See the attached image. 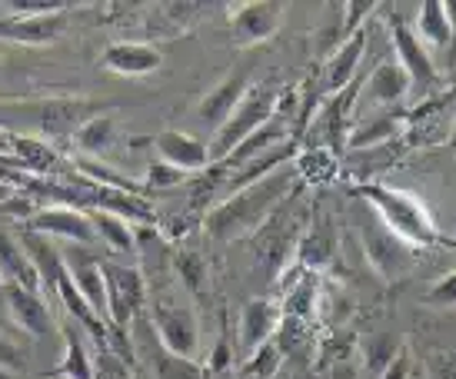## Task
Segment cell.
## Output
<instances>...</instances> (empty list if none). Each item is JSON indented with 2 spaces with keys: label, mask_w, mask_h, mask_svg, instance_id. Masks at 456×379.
Returning <instances> with one entry per match:
<instances>
[{
  "label": "cell",
  "mask_w": 456,
  "mask_h": 379,
  "mask_svg": "<svg viewBox=\"0 0 456 379\" xmlns=\"http://www.w3.org/2000/svg\"><path fill=\"white\" fill-rule=\"evenodd\" d=\"M297 187H300V173L293 170V164L280 166L273 173H266V177L227 193L224 200L210 203V210L200 216V227L216 243H233L243 240V237H254L256 230L264 227L266 220L297 193Z\"/></svg>",
  "instance_id": "obj_1"
},
{
  "label": "cell",
  "mask_w": 456,
  "mask_h": 379,
  "mask_svg": "<svg viewBox=\"0 0 456 379\" xmlns=\"http://www.w3.org/2000/svg\"><path fill=\"white\" fill-rule=\"evenodd\" d=\"M356 197L363 200V206L390 230L393 237L410 243L413 250L436 243L433 214L427 210V203L419 200L417 193L387 187V183H363V187H356Z\"/></svg>",
  "instance_id": "obj_2"
},
{
  "label": "cell",
  "mask_w": 456,
  "mask_h": 379,
  "mask_svg": "<svg viewBox=\"0 0 456 379\" xmlns=\"http://www.w3.org/2000/svg\"><path fill=\"white\" fill-rule=\"evenodd\" d=\"M280 107V84L277 80H256L247 87V93L240 97V103L230 110V117L216 126L210 140H207V157H210V166L227 160L230 153L240 147L247 137H254L264 124L273 120Z\"/></svg>",
  "instance_id": "obj_3"
},
{
  "label": "cell",
  "mask_w": 456,
  "mask_h": 379,
  "mask_svg": "<svg viewBox=\"0 0 456 379\" xmlns=\"http://www.w3.org/2000/svg\"><path fill=\"white\" fill-rule=\"evenodd\" d=\"M147 310H151L153 336L160 350L177 359H193L200 350V323L193 313V300L180 286H160L147 290Z\"/></svg>",
  "instance_id": "obj_4"
},
{
  "label": "cell",
  "mask_w": 456,
  "mask_h": 379,
  "mask_svg": "<svg viewBox=\"0 0 456 379\" xmlns=\"http://www.w3.org/2000/svg\"><path fill=\"white\" fill-rule=\"evenodd\" d=\"M7 124L13 117H24V124H34L44 137H74L84 124L110 110V103L87 101V97H47L34 103H4Z\"/></svg>",
  "instance_id": "obj_5"
},
{
  "label": "cell",
  "mask_w": 456,
  "mask_h": 379,
  "mask_svg": "<svg viewBox=\"0 0 456 379\" xmlns=\"http://www.w3.org/2000/svg\"><path fill=\"white\" fill-rule=\"evenodd\" d=\"M360 250H363V260L370 263V270H373L387 286L400 283V279L413 270V263H417V250H413L410 243L400 240V237H393L390 230L383 227L373 214H370V220H363V227H360Z\"/></svg>",
  "instance_id": "obj_6"
},
{
  "label": "cell",
  "mask_w": 456,
  "mask_h": 379,
  "mask_svg": "<svg viewBox=\"0 0 456 379\" xmlns=\"http://www.w3.org/2000/svg\"><path fill=\"white\" fill-rule=\"evenodd\" d=\"M103 286H107V327L127 329L147 303L143 273L127 263H103Z\"/></svg>",
  "instance_id": "obj_7"
},
{
  "label": "cell",
  "mask_w": 456,
  "mask_h": 379,
  "mask_svg": "<svg viewBox=\"0 0 456 379\" xmlns=\"http://www.w3.org/2000/svg\"><path fill=\"white\" fill-rule=\"evenodd\" d=\"M24 227L51 243H74V246L97 243V230L90 223V214L77 210V206H64V203L37 206V214L30 216Z\"/></svg>",
  "instance_id": "obj_8"
},
{
  "label": "cell",
  "mask_w": 456,
  "mask_h": 379,
  "mask_svg": "<svg viewBox=\"0 0 456 379\" xmlns=\"http://www.w3.org/2000/svg\"><path fill=\"white\" fill-rule=\"evenodd\" d=\"M283 4L280 0H243L227 11V30L237 47H256L270 40L283 24Z\"/></svg>",
  "instance_id": "obj_9"
},
{
  "label": "cell",
  "mask_w": 456,
  "mask_h": 379,
  "mask_svg": "<svg viewBox=\"0 0 456 379\" xmlns=\"http://www.w3.org/2000/svg\"><path fill=\"white\" fill-rule=\"evenodd\" d=\"M390 44H393V53H396V67L410 80V90H427L436 84L430 51L423 47V40L413 34V27L406 24L403 17H393L390 20Z\"/></svg>",
  "instance_id": "obj_10"
},
{
  "label": "cell",
  "mask_w": 456,
  "mask_h": 379,
  "mask_svg": "<svg viewBox=\"0 0 456 379\" xmlns=\"http://www.w3.org/2000/svg\"><path fill=\"white\" fill-rule=\"evenodd\" d=\"M67 30V11L57 13H11L0 17V40L7 44H20V47H47Z\"/></svg>",
  "instance_id": "obj_11"
},
{
  "label": "cell",
  "mask_w": 456,
  "mask_h": 379,
  "mask_svg": "<svg viewBox=\"0 0 456 379\" xmlns=\"http://www.w3.org/2000/svg\"><path fill=\"white\" fill-rule=\"evenodd\" d=\"M0 303L7 306V313H11L13 323L24 329V333H30V336L44 340V336H53V333H57V316H53V310L47 306V300H44L40 293L20 290V286H11V283H7L4 293H0Z\"/></svg>",
  "instance_id": "obj_12"
},
{
  "label": "cell",
  "mask_w": 456,
  "mask_h": 379,
  "mask_svg": "<svg viewBox=\"0 0 456 379\" xmlns=\"http://www.w3.org/2000/svg\"><path fill=\"white\" fill-rule=\"evenodd\" d=\"M101 67L117 77H151L164 67V53L143 40H114L101 53Z\"/></svg>",
  "instance_id": "obj_13"
},
{
  "label": "cell",
  "mask_w": 456,
  "mask_h": 379,
  "mask_svg": "<svg viewBox=\"0 0 456 379\" xmlns=\"http://www.w3.org/2000/svg\"><path fill=\"white\" fill-rule=\"evenodd\" d=\"M280 303L277 300H270V296H256L250 303L243 306L240 313V329H237V350H240L243 359H250V356L266 346V343L277 336L280 329Z\"/></svg>",
  "instance_id": "obj_14"
},
{
  "label": "cell",
  "mask_w": 456,
  "mask_h": 379,
  "mask_svg": "<svg viewBox=\"0 0 456 379\" xmlns=\"http://www.w3.org/2000/svg\"><path fill=\"white\" fill-rule=\"evenodd\" d=\"M297 266L306 273H317L337 256V227H333V216H327L323 210L306 220L304 233L297 240Z\"/></svg>",
  "instance_id": "obj_15"
},
{
  "label": "cell",
  "mask_w": 456,
  "mask_h": 379,
  "mask_svg": "<svg viewBox=\"0 0 456 379\" xmlns=\"http://www.w3.org/2000/svg\"><path fill=\"white\" fill-rule=\"evenodd\" d=\"M153 150H157V160L167 166H174L180 173H203L210 166V157H207V143L197 140L193 133H183V130H160L153 137Z\"/></svg>",
  "instance_id": "obj_16"
},
{
  "label": "cell",
  "mask_w": 456,
  "mask_h": 379,
  "mask_svg": "<svg viewBox=\"0 0 456 379\" xmlns=\"http://www.w3.org/2000/svg\"><path fill=\"white\" fill-rule=\"evenodd\" d=\"M406 93H410V80L396 67V60H380L360 87V110L363 107H380V110L393 107V103L403 101Z\"/></svg>",
  "instance_id": "obj_17"
},
{
  "label": "cell",
  "mask_w": 456,
  "mask_h": 379,
  "mask_svg": "<svg viewBox=\"0 0 456 379\" xmlns=\"http://www.w3.org/2000/svg\"><path fill=\"white\" fill-rule=\"evenodd\" d=\"M247 87H250V80H247L243 74H227L220 84H214V87L200 97V103H197V120L214 133L216 126L230 117V110L240 103Z\"/></svg>",
  "instance_id": "obj_18"
},
{
  "label": "cell",
  "mask_w": 456,
  "mask_h": 379,
  "mask_svg": "<svg viewBox=\"0 0 456 379\" xmlns=\"http://www.w3.org/2000/svg\"><path fill=\"white\" fill-rule=\"evenodd\" d=\"M367 40L370 34L367 30H354V34H346V37L337 44V51L330 53L327 60V90L330 93H340L354 84L356 77V67L363 60V53H367Z\"/></svg>",
  "instance_id": "obj_19"
},
{
  "label": "cell",
  "mask_w": 456,
  "mask_h": 379,
  "mask_svg": "<svg viewBox=\"0 0 456 379\" xmlns=\"http://www.w3.org/2000/svg\"><path fill=\"white\" fill-rule=\"evenodd\" d=\"M0 279H4V286L11 283V286H20V290H30V293H40V277L34 263H30V256L24 253L20 240L7 233V230H0Z\"/></svg>",
  "instance_id": "obj_20"
},
{
  "label": "cell",
  "mask_w": 456,
  "mask_h": 379,
  "mask_svg": "<svg viewBox=\"0 0 456 379\" xmlns=\"http://www.w3.org/2000/svg\"><path fill=\"white\" fill-rule=\"evenodd\" d=\"M423 47H440L446 51L453 44V17H450V4L444 0H423L417 11V30H413Z\"/></svg>",
  "instance_id": "obj_21"
},
{
  "label": "cell",
  "mask_w": 456,
  "mask_h": 379,
  "mask_svg": "<svg viewBox=\"0 0 456 379\" xmlns=\"http://www.w3.org/2000/svg\"><path fill=\"white\" fill-rule=\"evenodd\" d=\"M403 130V120L393 114H373L367 120H356V126L350 130V140L346 147L350 150H373V147H383L387 140L400 137Z\"/></svg>",
  "instance_id": "obj_22"
},
{
  "label": "cell",
  "mask_w": 456,
  "mask_h": 379,
  "mask_svg": "<svg viewBox=\"0 0 456 379\" xmlns=\"http://www.w3.org/2000/svg\"><path fill=\"white\" fill-rule=\"evenodd\" d=\"M317 290H320V279L304 270V277L297 279V283H290V290H287V296H283V303H280V316L304 327L306 319L317 313Z\"/></svg>",
  "instance_id": "obj_23"
},
{
  "label": "cell",
  "mask_w": 456,
  "mask_h": 379,
  "mask_svg": "<svg viewBox=\"0 0 456 379\" xmlns=\"http://www.w3.org/2000/svg\"><path fill=\"white\" fill-rule=\"evenodd\" d=\"M356 310V296L343 283L330 279V283H320L317 290V313L327 327H343Z\"/></svg>",
  "instance_id": "obj_24"
},
{
  "label": "cell",
  "mask_w": 456,
  "mask_h": 379,
  "mask_svg": "<svg viewBox=\"0 0 456 379\" xmlns=\"http://www.w3.org/2000/svg\"><path fill=\"white\" fill-rule=\"evenodd\" d=\"M87 214H90V223H94V230H97V240H103L110 250L124 253V256H130V253L137 250L134 227H130L124 216L107 214V210H87Z\"/></svg>",
  "instance_id": "obj_25"
},
{
  "label": "cell",
  "mask_w": 456,
  "mask_h": 379,
  "mask_svg": "<svg viewBox=\"0 0 456 379\" xmlns=\"http://www.w3.org/2000/svg\"><path fill=\"white\" fill-rule=\"evenodd\" d=\"M400 350H403V343L396 340L393 333H370V336H363L360 346H356V359L363 363V369H367L370 376H380V369L387 367Z\"/></svg>",
  "instance_id": "obj_26"
},
{
  "label": "cell",
  "mask_w": 456,
  "mask_h": 379,
  "mask_svg": "<svg viewBox=\"0 0 456 379\" xmlns=\"http://www.w3.org/2000/svg\"><path fill=\"white\" fill-rule=\"evenodd\" d=\"M70 140H74V143L84 153H90V160H97V157H101L107 147H114V140H117V120H114V114L107 110V114L94 117V120L80 126V130H77Z\"/></svg>",
  "instance_id": "obj_27"
},
{
  "label": "cell",
  "mask_w": 456,
  "mask_h": 379,
  "mask_svg": "<svg viewBox=\"0 0 456 379\" xmlns=\"http://www.w3.org/2000/svg\"><path fill=\"white\" fill-rule=\"evenodd\" d=\"M174 283H180V290L187 296L207 290V260L197 250H177L174 253Z\"/></svg>",
  "instance_id": "obj_28"
},
{
  "label": "cell",
  "mask_w": 456,
  "mask_h": 379,
  "mask_svg": "<svg viewBox=\"0 0 456 379\" xmlns=\"http://www.w3.org/2000/svg\"><path fill=\"white\" fill-rule=\"evenodd\" d=\"M67 353H64V379H94V359H90L87 346L80 340L77 329H67Z\"/></svg>",
  "instance_id": "obj_29"
},
{
  "label": "cell",
  "mask_w": 456,
  "mask_h": 379,
  "mask_svg": "<svg viewBox=\"0 0 456 379\" xmlns=\"http://www.w3.org/2000/svg\"><path fill=\"white\" fill-rule=\"evenodd\" d=\"M187 183H191L187 173H180V170L160 164V160H153L147 166V177H143V187L147 190H174V187H187Z\"/></svg>",
  "instance_id": "obj_30"
},
{
  "label": "cell",
  "mask_w": 456,
  "mask_h": 379,
  "mask_svg": "<svg viewBox=\"0 0 456 379\" xmlns=\"http://www.w3.org/2000/svg\"><path fill=\"white\" fill-rule=\"evenodd\" d=\"M34 214H37V200L30 193H11L7 200L0 203V216H11L17 223H27Z\"/></svg>",
  "instance_id": "obj_31"
},
{
  "label": "cell",
  "mask_w": 456,
  "mask_h": 379,
  "mask_svg": "<svg viewBox=\"0 0 456 379\" xmlns=\"http://www.w3.org/2000/svg\"><path fill=\"white\" fill-rule=\"evenodd\" d=\"M430 306H444V310H453L456 303V277L453 273H446L444 279H436L430 290H427V296H423Z\"/></svg>",
  "instance_id": "obj_32"
},
{
  "label": "cell",
  "mask_w": 456,
  "mask_h": 379,
  "mask_svg": "<svg viewBox=\"0 0 456 379\" xmlns=\"http://www.w3.org/2000/svg\"><path fill=\"white\" fill-rule=\"evenodd\" d=\"M24 350L0 329V373H20L24 369Z\"/></svg>",
  "instance_id": "obj_33"
},
{
  "label": "cell",
  "mask_w": 456,
  "mask_h": 379,
  "mask_svg": "<svg viewBox=\"0 0 456 379\" xmlns=\"http://www.w3.org/2000/svg\"><path fill=\"white\" fill-rule=\"evenodd\" d=\"M343 11H346V20H343V37H346L354 30H363V20H367V13L377 11V4L373 0H350V4H343Z\"/></svg>",
  "instance_id": "obj_34"
},
{
  "label": "cell",
  "mask_w": 456,
  "mask_h": 379,
  "mask_svg": "<svg viewBox=\"0 0 456 379\" xmlns=\"http://www.w3.org/2000/svg\"><path fill=\"white\" fill-rule=\"evenodd\" d=\"M377 379H413V356H410V350L403 346V350L380 369V376Z\"/></svg>",
  "instance_id": "obj_35"
},
{
  "label": "cell",
  "mask_w": 456,
  "mask_h": 379,
  "mask_svg": "<svg viewBox=\"0 0 456 379\" xmlns=\"http://www.w3.org/2000/svg\"><path fill=\"white\" fill-rule=\"evenodd\" d=\"M327 379H360V359H356V353L333 359V363H330Z\"/></svg>",
  "instance_id": "obj_36"
},
{
  "label": "cell",
  "mask_w": 456,
  "mask_h": 379,
  "mask_svg": "<svg viewBox=\"0 0 456 379\" xmlns=\"http://www.w3.org/2000/svg\"><path fill=\"white\" fill-rule=\"evenodd\" d=\"M224 367H230V350L227 346H216V353H214V359H210V369H224Z\"/></svg>",
  "instance_id": "obj_37"
},
{
  "label": "cell",
  "mask_w": 456,
  "mask_h": 379,
  "mask_svg": "<svg viewBox=\"0 0 456 379\" xmlns=\"http://www.w3.org/2000/svg\"><path fill=\"white\" fill-rule=\"evenodd\" d=\"M0 293H4V279H0Z\"/></svg>",
  "instance_id": "obj_38"
}]
</instances>
